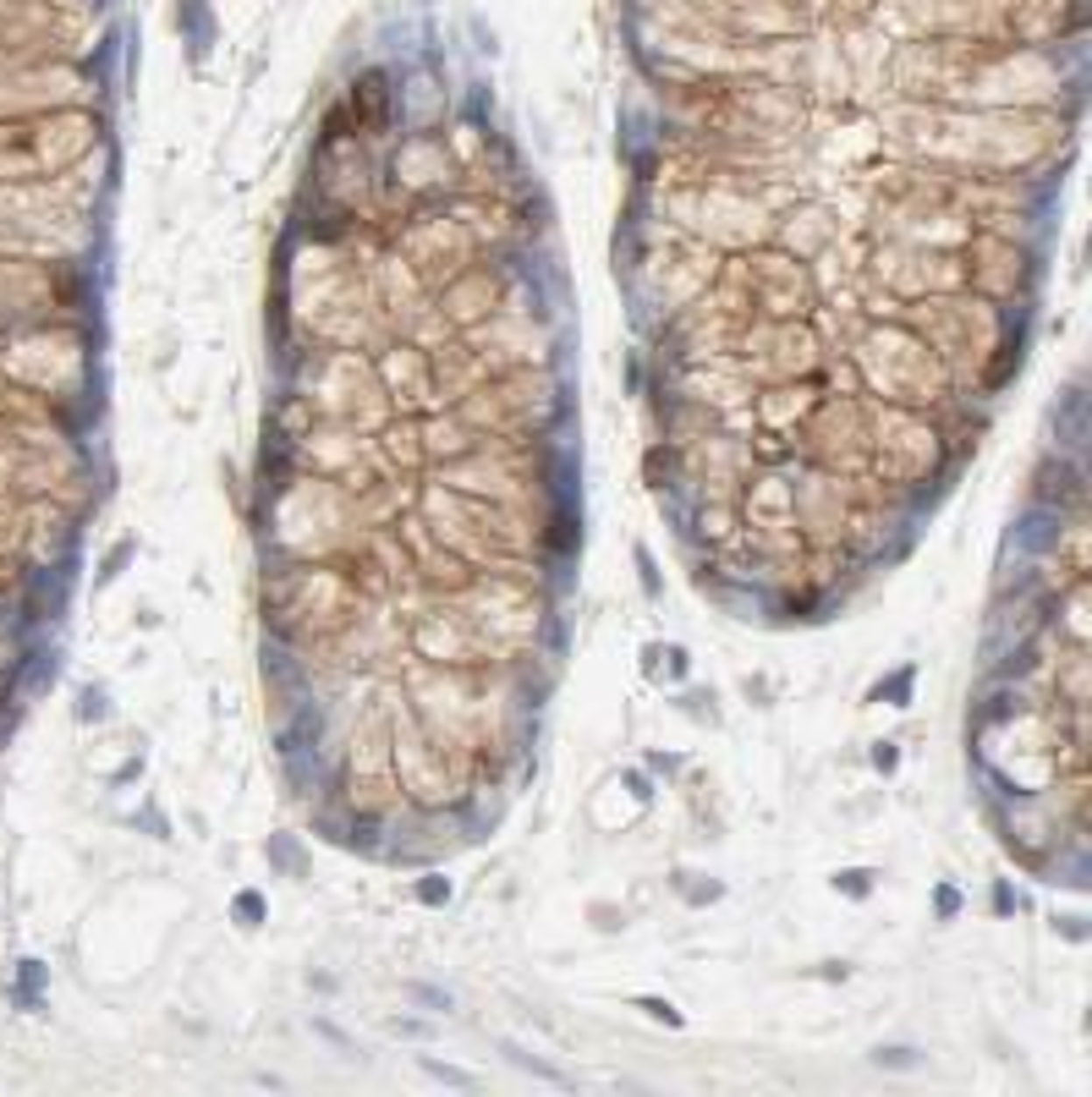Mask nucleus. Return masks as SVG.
Returning a JSON list of instances; mask_svg holds the SVG:
<instances>
[{"instance_id": "obj_10", "label": "nucleus", "mask_w": 1092, "mask_h": 1097, "mask_svg": "<svg viewBox=\"0 0 1092 1097\" xmlns=\"http://www.w3.org/2000/svg\"><path fill=\"white\" fill-rule=\"evenodd\" d=\"M39 982H45V966H39V960H23V982H17V999L33 1004V988H39Z\"/></svg>"}, {"instance_id": "obj_11", "label": "nucleus", "mask_w": 1092, "mask_h": 1097, "mask_svg": "<svg viewBox=\"0 0 1092 1097\" xmlns=\"http://www.w3.org/2000/svg\"><path fill=\"white\" fill-rule=\"evenodd\" d=\"M868 878H873V873H862V867H851V873H835V889H846V895H868V889H873Z\"/></svg>"}, {"instance_id": "obj_5", "label": "nucleus", "mask_w": 1092, "mask_h": 1097, "mask_svg": "<svg viewBox=\"0 0 1092 1097\" xmlns=\"http://www.w3.org/2000/svg\"><path fill=\"white\" fill-rule=\"evenodd\" d=\"M231 911H236V922H242V927H258V922H264V895H258V889H242Z\"/></svg>"}, {"instance_id": "obj_2", "label": "nucleus", "mask_w": 1092, "mask_h": 1097, "mask_svg": "<svg viewBox=\"0 0 1092 1097\" xmlns=\"http://www.w3.org/2000/svg\"><path fill=\"white\" fill-rule=\"evenodd\" d=\"M132 554H137V538H121V544L105 554V566H99V582H116V576H121V566H127Z\"/></svg>"}, {"instance_id": "obj_16", "label": "nucleus", "mask_w": 1092, "mask_h": 1097, "mask_svg": "<svg viewBox=\"0 0 1092 1097\" xmlns=\"http://www.w3.org/2000/svg\"><path fill=\"white\" fill-rule=\"evenodd\" d=\"M933 905H939V917H955V911H961V895H955V889H939Z\"/></svg>"}, {"instance_id": "obj_3", "label": "nucleus", "mask_w": 1092, "mask_h": 1097, "mask_svg": "<svg viewBox=\"0 0 1092 1097\" xmlns=\"http://www.w3.org/2000/svg\"><path fill=\"white\" fill-rule=\"evenodd\" d=\"M406 993H412V999H418V1004H428V1009H434V1016H445V1009L456 1004V999H450L445 988H434V982H406Z\"/></svg>"}, {"instance_id": "obj_8", "label": "nucleus", "mask_w": 1092, "mask_h": 1097, "mask_svg": "<svg viewBox=\"0 0 1092 1097\" xmlns=\"http://www.w3.org/2000/svg\"><path fill=\"white\" fill-rule=\"evenodd\" d=\"M912 675H917V670H900V675H890V680H884V686H873V702H878V697H895V708H905V692H912Z\"/></svg>"}, {"instance_id": "obj_7", "label": "nucleus", "mask_w": 1092, "mask_h": 1097, "mask_svg": "<svg viewBox=\"0 0 1092 1097\" xmlns=\"http://www.w3.org/2000/svg\"><path fill=\"white\" fill-rule=\"evenodd\" d=\"M637 1009H643V1016H653V1021H665V1026H681V1009H675L670 999H653V993H643V999H637Z\"/></svg>"}, {"instance_id": "obj_14", "label": "nucleus", "mask_w": 1092, "mask_h": 1097, "mask_svg": "<svg viewBox=\"0 0 1092 1097\" xmlns=\"http://www.w3.org/2000/svg\"><path fill=\"white\" fill-rule=\"evenodd\" d=\"M588 917H593L599 933H615V927H621V911H609V905H588Z\"/></svg>"}, {"instance_id": "obj_4", "label": "nucleus", "mask_w": 1092, "mask_h": 1097, "mask_svg": "<svg viewBox=\"0 0 1092 1097\" xmlns=\"http://www.w3.org/2000/svg\"><path fill=\"white\" fill-rule=\"evenodd\" d=\"M873 1065H884V1070H917L922 1053L917 1048H873Z\"/></svg>"}, {"instance_id": "obj_1", "label": "nucleus", "mask_w": 1092, "mask_h": 1097, "mask_svg": "<svg viewBox=\"0 0 1092 1097\" xmlns=\"http://www.w3.org/2000/svg\"><path fill=\"white\" fill-rule=\"evenodd\" d=\"M500 1053H505V1059H511V1065H517V1070H527V1075H539V1081H549V1086H571V1075H566V1070H554V1065H544V1059H539V1053H527L522 1043H500Z\"/></svg>"}, {"instance_id": "obj_15", "label": "nucleus", "mask_w": 1092, "mask_h": 1097, "mask_svg": "<svg viewBox=\"0 0 1092 1097\" xmlns=\"http://www.w3.org/2000/svg\"><path fill=\"white\" fill-rule=\"evenodd\" d=\"M873 769H884V774L895 769V741H878V747H873Z\"/></svg>"}, {"instance_id": "obj_17", "label": "nucleus", "mask_w": 1092, "mask_h": 1097, "mask_svg": "<svg viewBox=\"0 0 1092 1097\" xmlns=\"http://www.w3.org/2000/svg\"><path fill=\"white\" fill-rule=\"evenodd\" d=\"M390 1031H401V1037H423L428 1026H418V1021H390Z\"/></svg>"}, {"instance_id": "obj_12", "label": "nucleus", "mask_w": 1092, "mask_h": 1097, "mask_svg": "<svg viewBox=\"0 0 1092 1097\" xmlns=\"http://www.w3.org/2000/svg\"><path fill=\"white\" fill-rule=\"evenodd\" d=\"M418 900H423V905H445V900H450V883H445V878H423V883H418Z\"/></svg>"}, {"instance_id": "obj_9", "label": "nucleus", "mask_w": 1092, "mask_h": 1097, "mask_svg": "<svg viewBox=\"0 0 1092 1097\" xmlns=\"http://www.w3.org/2000/svg\"><path fill=\"white\" fill-rule=\"evenodd\" d=\"M631 560H637V576H643V593H648V598H659V571H653V554H648L643 544H637V549H631Z\"/></svg>"}, {"instance_id": "obj_13", "label": "nucleus", "mask_w": 1092, "mask_h": 1097, "mask_svg": "<svg viewBox=\"0 0 1092 1097\" xmlns=\"http://www.w3.org/2000/svg\"><path fill=\"white\" fill-rule=\"evenodd\" d=\"M105 714H110V708H105V692H99V686H94V692H82L77 719H105Z\"/></svg>"}, {"instance_id": "obj_6", "label": "nucleus", "mask_w": 1092, "mask_h": 1097, "mask_svg": "<svg viewBox=\"0 0 1092 1097\" xmlns=\"http://www.w3.org/2000/svg\"><path fill=\"white\" fill-rule=\"evenodd\" d=\"M418 1065H423V1075H434V1081H445V1086H472V1075L456 1070V1065H445V1059H428V1053H423Z\"/></svg>"}]
</instances>
